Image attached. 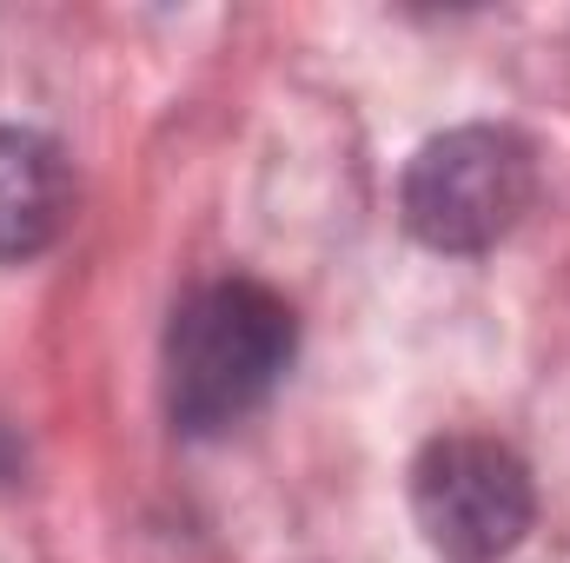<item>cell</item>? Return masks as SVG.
Instances as JSON below:
<instances>
[{"label":"cell","mask_w":570,"mask_h":563,"mask_svg":"<svg viewBox=\"0 0 570 563\" xmlns=\"http://www.w3.org/2000/svg\"><path fill=\"white\" fill-rule=\"evenodd\" d=\"M73 219V166L33 127H0V266L40 259Z\"/></svg>","instance_id":"cell-4"},{"label":"cell","mask_w":570,"mask_h":563,"mask_svg":"<svg viewBox=\"0 0 570 563\" xmlns=\"http://www.w3.org/2000/svg\"><path fill=\"white\" fill-rule=\"evenodd\" d=\"M298 325L279 292L253 279L199 285L166 325V412L179 431L213 437L273 398Z\"/></svg>","instance_id":"cell-1"},{"label":"cell","mask_w":570,"mask_h":563,"mask_svg":"<svg viewBox=\"0 0 570 563\" xmlns=\"http://www.w3.org/2000/svg\"><path fill=\"white\" fill-rule=\"evenodd\" d=\"M538 192L531 140L511 127H451L419 146L405 166L399 206L412 239L431 253H484L498 246Z\"/></svg>","instance_id":"cell-2"},{"label":"cell","mask_w":570,"mask_h":563,"mask_svg":"<svg viewBox=\"0 0 570 563\" xmlns=\"http://www.w3.org/2000/svg\"><path fill=\"white\" fill-rule=\"evenodd\" d=\"M412 517L444 563L511 557L538 517L531 471L484 431H444L412 457Z\"/></svg>","instance_id":"cell-3"}]
</instances>
